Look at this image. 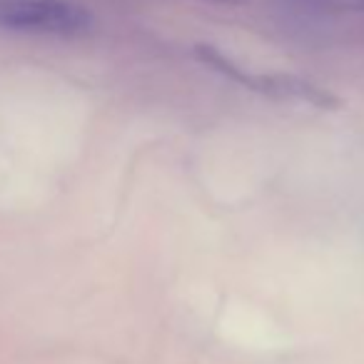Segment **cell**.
Returning <instances> with one entry per match:
<instances>
[{
    "instance_id": "4",
    "label": "cell",
    "mask_w": 364,
    "mask_h": 364,
    "mask_svg": "<svg viewBox=\"0 0 364 364\" xmlns=\"http://www.w3.org/2000/svg\"><path fill=\"white\" fill-rule=\"evenodd\" d=\"M208 3H225V6H240L245 0H208Z\"/></svg>"
},
{
    "instance_id": "1",
    "label": "cell",
    "mask_w": 364,
    "mask_h": 364,
    "mask_svg": "<svg viewBox=\"0 0 364 364\" xmlns=\"http://www.w3.org/2000/svg\"><path fill=\"white\" fill-rule=\"evenodd\" d=\"M195 55L200 63L213 68L215 73L225 75L228 80L240 82L247 90L259 92L264 97H272L279 102H299V105L319 107V110H337L342 102L327 87L317 85L312 80H304L299 75H287V73H247L242 65L220 53L215 46H195Z\"/></svg>"
},
{
    "instance_id": "3",
    "label": "cell",
    "mask_w": 364,
    "mask_h": 364,
    "mask_svg": "<svg viewBox=\"0 0 364 364\" xmlns=\"http://www.w3.org/2000/svg\"><path fill=\"white\" fill-rule=\"evenodd\" d=\"M302 3L337 13H364V0H302Z\"/></svg>"
},
{
    "instance_id": "2",
    "label": "cell",
    "mask_w": 364,
    "mask_h": 364,
    "mask_svg": "<svg viewBox=\"0 0 364 364\" xmlns=\"http://www.w3.org/2000/svg\"><path fill=\"white\" fill-rule=\"evenodd\" d=\"M92 28L75 0H0V31L43 38H77Z\"/></svg>"
}]
</instances>
